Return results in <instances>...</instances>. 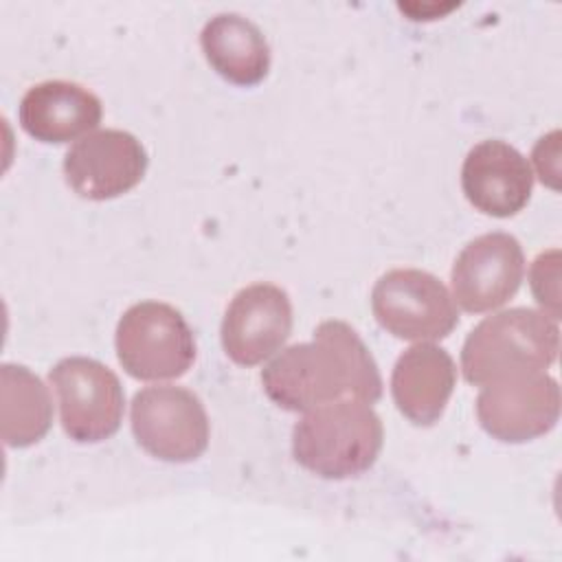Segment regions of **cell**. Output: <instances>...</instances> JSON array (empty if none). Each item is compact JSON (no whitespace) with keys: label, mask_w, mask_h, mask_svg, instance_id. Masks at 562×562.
I'll list each match as a JSON object with an SVG mask.
<instances>
[{"label":"cell","mask_w":562,"mask_h":562,"mask_svg":"<svg viewBox=\"0 0 562 562\" xmlns=\"http://www.w3.org/2000/svg\"><path fill=\"white\" fill-rule=\"evenodd\" d=\"M263 393L283 411L307 413L353 397L378 402L382 375L358 331L338 318L323 321L310 342L285 347L261 369Z\"/></svg>","instance_id":"obj_1"},{"label":"cell","mask_w":562,"mask_h":562,"mask_svg":"<svg viewBox=\"0 0 562 562\" xmlns=\"http://www.w3.org/2000/svg\"><path fill=\"white\" fill-rule=\"evenodd\" d=\"M384 443L380 415L369 402L342 397L307 411L292 428V457L307 472L342 481L367 472Z\"/></svg>","instance_id":"obj_2"},{"label":"cell","mask_w":562,"mask_h":562,"mask_svg":"<svg viewBox=\"0 0 562 562\" xmlns=\"http://www.w3.org/2000/svg\"><path fill=\"white\" fill-rule=\"evenodd\" d=\"M560 327L542 310L512 307L485 316L465 338L461 369L483 386L505 375L544 371L558 360Z\"/></svg>","instance_id":"obj_3"},{"label":"cell","mask_w":562,"mask_h":562,"mask_svg":"<svg viewBox=\"0 0 562 562\" xmlns=\"http://www.w3.org/2000/svg\"><path fill=\"white\" fill-rule=\"evenodd\" d=\"M116 358L136 380L158 382L184 375L195 360V336L169 303L140 301L123 312L114 334Z\"/></svg>","instance_id":"obj_4"},{"label":"cell","mask_w":562,"mask_h":562,"mask_svg":"<svg viewBox=\"0 0 562 562\" xmlns=\"http://www.w3.org/2000/svg\"><path fill=\"white\" fill-rule=\"evenodd\" d=\"M371 310L378 325L402 340H441L459 323L448 288L435 274L417 268L384 272L371 290Z\"/></svg>","instance_id":"obj_5"},{"label":"cell","mask_w":562,"mask_h":562,"mask_svg":"<svg viewBox=\"0 0 562 562\" xmlns=\"http://www.w3.org/2000/svg\"><path fill=\"white\" fill-rule=\"evenodd\" d=\"M136 443L167 463H189L209 446V415L202 400L173 384L140 389L130 408Z\"/></svg>","instance_id":"obj_6"},{"label":"cell","mask_w":562,"mask_h":562,"mask_svg":"<svg viewBox=\"0 0 562 562\" xmlns=\"http://www.w3.org/2000/svg\"><path fill=\"white\" fill-rule=\"evenodd\" d=\"M64 432L77 443L110 439L123 419L125 393L112 369L94 358H61L48 373Z\"/></svg>","instance_id":"obj_7"},{"label":"cell","mask_w":562,"mask_h":562,"mask_svg":"<svg viewBox=\"0 0 562 562\" xmlns=\"http://www.w3.org/2000/svg\"><path fill=\"white\" fill-rule=\"evenodd\" d=\"M481 428L503 443H525L551 432L560 419V386L544 371L487 382L476 397Z\"/></svg>","instance_id":"obj_8"},{"label":"cell","mask_w":562,"mask_h":562,"mask_svg":"<svg viewBox=\"0 0 562 562\" xmlns=\"http://www.w3.org/2000/svg\"><path fill=\"white\" fill-rule=\"evenodd\" d=\"M149 165L145 145L125 130H97L79 140L64 156L68 187L92 202L119 198L134 189Z\"/></svg>","instance_id":"obj_9"},{"label":"cell","mask_w":562,"mask_h":562,"mask_svg":"<svg viewBox=\"0 0 562 562\" xmlns=\"http://www.w3.org/2000/svg\"><path fill=\"white\" fill-rule=\"evenodd\" d=\"M525 277L520 241L503 231L474 237L457 255L450 281L452 299L470 314L492 312L505 305Z\"/></svg>","instance_id":"obj_10"},{"label":"cell","mask_w":562,"mask_h":562,"mask_svg":"<svg viewBox=\"0 0 562 562\" xmlns=\"http://www.w3.org/2000/svg\"><path fill=\"white\" fill-rule=\"evenodd\" d=\"M292 331V303L283 288L274 283H252L241 288L228 303L220 338L224 353L241 364L255 367L274 356Z\"/></svg>","instance_id":"obj_11"},{"label":"cell","mask_w":562,"mask_h":562,"mask_svg":"<svg viewBox=\"0 0 562 562\" xmlns=\"http://www.w3.org/2000/svg\"><path fill=\"white\" fill-rule=\"evenodd\" d=\"M461 189L476 211L492 217H512L531 198L533 171L514 145L487 138L463 158Z\"/></svg>","instance_id":"obj_12"},{"label":"cell","mask_w":562,"mask_h":562,"mask_svg":"<svg viewBox=\"0 0 562 562\" xmlns=\"http://www.w3.org/2000/svg\"><path fill=\"white\" fill-rule=\"evenodd\" d=\"M103 116L101 99L77 81L48 79L31 86L18 108L22 130L40 143H70L90 134Z\"/></svg>","instance_id":"obj_13"},{"label":"cell","mask_w":562,"mask_h":562,"mask_svg":"<svg viewBox=\"0 0 562 562\" xmlns=\"http://www.w3.org/2000/svg\"><path fill=\"white\" fill-rule=\"evenodd\" d=\"M457 386L452 356L432 342L408 347L393 367L391 395L397 411L415 426H432Z\"/></svg>","instance_id":"obj_14"},{"label":"cell","mask_w":562,"mask_h":562,"mask_svg":"<svg viewBox=\"0 0 562 562\" xmlns=\"http://www.w3.org/2000/svg\"><path fill=\"white\" fill-rule=\"evenodd\" d=\"M200 46L211 68L228 83L257 86L270 70L268 40L239 13L213 15L200 33Z\"/></svg>","instance_id":"obj_15"},{"label":"cell","mask_w":562,"mask_h":562,"mask_svg":"<svg viewBox=\"0 0 562 562\" xmlns=\"http://www.w3.org/2000/svg\"><path fill=\"white\" fill-rule=\"evenodd\" d=\"M0 426L9 448L37 443L53 424V400L46 384L24 364L0 367Z\"/></svg>","instance_id":"obj_16"},{"label":"cell","mask_w":562,"mask_h":562,"mask_svg":"<svg viewBox=\"0 0 562 562\" xmlns=\"http://www.w3.org/2000/svg\"><path fill=\"white\" fill-rule=\"evenodd\" d=\"M558 263L560 252L553 248L549 252L538 255V259L531 266V292L536 301L542 305V312L549 314L553 321L560 318V299H558Z\"/></svg>","instance_id":"obj_17"}]
</instances>
